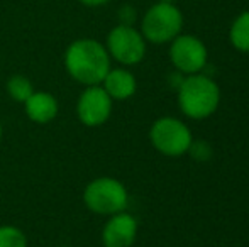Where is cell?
Segmentation results:
<instances>
[{
  "instance_id": "obj_16",
  "label": "cell",
  "mask_w": 249,
  "mask_h": 247,
  "mask_svg": "<svg viewBox=\"0 0 249 247\" xmlns=\"http://www.w3.org/2000/svg\"><path fill=\"white\" fill-rule=\"evenodd\" d=\"M119 20L124 26H134L136 22V9L132 5H122L119 9Z\"/></svg>"
},
{
  "instance_id": "obj_11",
  "label": "cell",
  "mask_w": 249,
  "mask_h": 247,
  "mask_svg": "<svg viewBox=\"0 0 249 247\" xmlns=\"http://www.w3.org/2000/svg\"><path fill=\"white\" fill-rule=\"evenodd\" d=\"M100 86L108 93L112 100L122 102V100H127L134 95L136 90H138V82L129 69L110 68L105 75L104 82L100 83Z\"/></svg>"
},
{
  "instance_id": "obj_9",
  "label": "cell",
  "mask_w": 249,
  "mask_h": 247,
  "mask_svg": "<svg viewBox=\"0 0 249 247\" xmlns=\"http://www.w3.org/2000/svg\"><path fill=\"white\" fill-rule=\"evenodd\" d=\"M138 237V220L129 212H119L108 217L102 229L104 247H132Z\"/></svg>"
},
{
  "instance_id": "obj_12",
  "label": "cell",
  "mask_w": 249,
  "mask_h": 247,
  "mask_svg": "<svg viewBox=\"0 0 249 247\" xmlns=\"http://www.w3.org/2000/svg\"><path fill=\"white\" fill-rule=\"evenodd\" d=\"M231 44L241 53H249V10L234 19L229 31Z\"/></svg>"
},
{
  "instance_id": "obj_19",
  "label": "cell",
  "mask_w": 249,
  "mask_h": 247,
  "mask_svg": "<svg viewBox=\"0 0 249 247\" xmlns=\"http://www.w3.org/2000/svg\"><path fill=\"white\" fill-rule=\"evenodd\" d=\"M158 2H164V3H175L177 0H158Z\"/></svg>"
},
{
  "instance_id": "obj_13",
  "label": "cell",
  "mask_w": 249,
  "mask_h": 247,
  "mask_svg": "<svg viewBox=\"0 0 249 247\" xmlns=\"http://www.w3.org/2000/svg\"><path fill=\"white\" fill-rule=\"evenodd\" d=\"M5 90H7V95L10 97V100H14L17 103H24L34 93V85L27 76L12 75L7 80Z\"/></svg>"
},
{
  "instance_id": "obj_14",
  "label": "cell",
  "mask_w": 249,
  "mask_h": 247,
  "mask_svg": "<svg viewBox=\"0 0 249 247\" xmlns=\"http://www.w3.org/2000/svg\"><path fill=\"white\" fill-rule=\"evenodd\" d=\"M27 235L16 225H0V247H27Z\"/></svg>"
},
{
  "instance_id": "obj_5",
  "label": "cell",
  "mask_w": 249,
  "mask_h": 247,
  "mask_svg": "<svg viewBox=\"0 0 249 247\" xmlns=\"http://www.w3.org/2000/svg\"><path fill=\"white\" fill-rule=\"evenodd\" d=\"M149 141L158 152L168 158H180L188 151L192 141L190 129L175 117H161L149 129Z\"/></svg>"
},
{
  "instance_id": "obj_7",
  "label": "cell",
  "mask_w": 249,
  "mask_h": 247,
  "mask_svg": "<svg viewBox=\"0 0 249 247\" xmlns=\"http://www.w3.org/2000/svg\"><path fill=\"white\" fill-rule=\"evenodd\" d=\"M207 53L205 44L202 39L192 36V34H178L170 46V60L178 73L183 75H195L202 73L207 66Z\"/></svg>"
},
{
  "instance_id": "obj_2",
  "label": "cell",
  "mask_w": 249,
  "mask_h": 247,
  "mask_svg": "<svg viewBox=\"0 0 249 247\" xmlns=\"http://www.w3.org/2000/svg\"><path fill=\"white\" fill-rule=\"evenodd\" d=\"M178 92V105L187 117L203 120L215 114L220 103L219 85L203 73L187 75L181 80Z\"/></svg>"
},
{
  "instance_id": "obj_1",
  "label": "cell",
  "mask_w": 249,
  "mask_h": 247,
  "mask_svg": "<svg viewBox=\"0 0 249 247\" xmlns=\"http://www.w3.org/2000/svg\"><path fill=\"white\" fill-rule=\"evenodd\" d=\"M66 73L70 78L83 86L100 85L110 69V56L105 44L97 39L82 37L68 44L63 56Z\"/></svg>"
},
{
  "instance_id": "obj_17",
  "label": "cell",
  "mask_w": 249,
  "mask_h": 247,
  "mask_svg": "<svg viewBox=\"0 0 249 247\" xmlns=\"http://www.w3.org/2000/svg\"><path fill=\"white\" fill-rule=\"evenodd\" d=\"M80 2L87 7H100V5H105L108 0H80Z\"/></svg>"
},
{
  "instance_id": "obj_8",
  "label": "cell",
  "mask_w": 249,
  "mask_h": 247,
  "mask_svg": "<svg viewBox=\"0 0 249 247\" xmlns=\"http://www.w3.org/2000/svg\"><path fill=\"white\" fill-rule=\"evenodd\" d=\"M114 100L100 85L85 86L76 100V117L85 127H100L110 119Z\"/></svg>"
},
{
  "instance_id": "obj_6",
  "label": "cell",
  "mask_w": 249,
  "mask_h": 247,
  "mask_svg": "<svg viewBox=\"0 0 249 247\" xmlns=\"http://www.w3.org/2000/svg\"><path fill=\"white\" fill-rule=\"evenodd\" d=\"M105 48L110 60H115L124 66L139 65L146 56V39L134 26H115L107 34Z\"/></svg>"
},
{
  "instance_id": "obj_10",
  "label": "cell",
  "mask_w": 249,
  "mask_h": 247,
  "mask_svg": "<svg viewBox=\"0 0 249 247\" xmlns=\"http://www.w3.org/2000/svg\"><path fill=\"white\" fill-rule=\"evenodd\" d=\"M26 117L34 124H50L58 117L59 102L50 92H36L22 103Z\"/></svg>"
},
{
  "instance_id": "obj_4",
  "label": "cell",
  "mask_w": 249,
  "mask_h": 247,
  "mask_svg": "<svg viewBox=\"0 0 249 247\" xmlns=\"http://www.w3.org/2000/svg\"><path fill=\"white\" fill-rule=\"evenodd\" d=\"M183 27V14L175 3L156 2L141 20V34L153 44L171 43Z\"/></svg>"
},
{
  "instance_id": "obj_15",
  "label": "cell",
  "mask_w": 249,
  "mask_h": 247,
  "mask_svg": "<svg viewBox=\"0 0 249 247\" xmlns=\"http://www.w3.org/2000/svg\"><path fill=\"white\" fill-rule=\"evenodd\" d=\"M188 154L192 156V159L195 161H209L212 158V148L207 141H192L190 148H188Z\"/></svg>"
},
{
  "instance_id": "obj_18",
  "label": "cell",
  "mask_w": 249,
  "mask_h": 247,
  "mask_svg": "<svg viewBox=\"0 0 249 247\" xmlns=\"http://www.w3.org/2000/svg\"><path fill=\"white\" fill-rule=\"evenodd\" d=\"M3 137V125H2V120H0V141H2Z\"/></svg>"
},
{
  "instance_id": "obj_3",
  "label": "cell",
  "mask_w": 249,
  "mask_h": 247,
  "mask_svg": "<svg viewBox=\"0 0 249 247\" xmlns=\"http://www.w3.org/2000/svg\"><path fill=\"white\" fill-rule=\"evenodd\" d=\"M83 203L92 214L110 217L119 212H124L129 205L127 188L117 178L100 176L95 178L83 190Z\"/></svg>"
}]
</instances>
